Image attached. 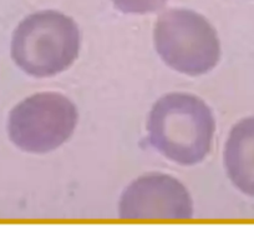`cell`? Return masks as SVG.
Wrapping results in <instances>:
<instances>
[{"label":"cell","instance_id":"1","mask_svg":"<svg viewBox=\"0 0 254 240\" xmlns=\"http://www.w3.org/2000/svg\"><path fill=\"white\" fill-rule=\"evenodd\" d=\"M148 141L155 150L180 165H196L211 151L216 120L211 108L196 95L170 93L151 108Z\"/></svg>","mask_w":254,"mask_h":240},{"label":"cell","instance_id":"2","mask_svg":"<svg viewBox=\"0 0 254 240\" xmlns=\"http://www.w3.org/2000/svg\"><path fill=\"white\" fill-rule=\"evenodd\" d=\"M81 46L75 20L56 10L25 16L13 33L10 54L16 67L34 78H50L69 69Z\"/></svg>","mask_w":254,"mask_h":240},{"label":"cell","instance_id":"3","mask_svg":"<svg viewBox=\"0 0 254 240\" xmlns=\"http://www.w3.org/2000/svg\"><path fill=\"white\" fill-rule=\"evenodd\" d=\"M153 43L163 62L181 74L199 77L216 68L221 59L218 34L201 14L171 9L158 16Z\"/></svg>","mask_w":254,"mask_h":240},{"label":"cell","instance_id":"4","mask_svg":"<svg viewBox=\"0 0 254 240\" xmlns=\"http://www.w3.org/2000/svg\"><path fill=\"white\" fill-rule=\"evenodd\" d=\"M77 120V108L69 98L54 92L38 93L9 113V139L25 153H50L71 138Z\"/></svg>","mask_w":254,"mask_h":240},{"label":"cell","instance_id":"5","mask_svg":"<svg viewBox=\"0 0 254 240\" xmlns=\"http://www.w3.org/2000/svg\"><path fill=\"white\" fill-rule=\"evenodd\" d=\"M119 217L124 220H188L193 217V200L177 178L150 173L124 190Z\"/></svg>","mask_w":254,"mask_h":240},{"label":"cell","instance_id":"6","mask_svg":"<svg viewBox=\"0 0 254 240\" xmlns=\"http://www.w3.org/2000/svg\"><path fill=\"white\" fill-rule=\"evenodd\" d=\"M223 163L232 184L254 198V117L242 119L229 131Z\"/></svg>","mask_w":254,"mask_h":240},{"label":"cell","instance_id":"7","mask_svg":"<svg viewBox=\"0 0 254 240\" xmlns=\"http://www.w3.org/2000/svg\"><path fill=\"white\" fill-rule=\"evenodd\" d=\"M115 8L125 14L156 13L165 6L167 0H111Z\"/></svg>","mask_w":254,"mask_h":240}]
</instances>
